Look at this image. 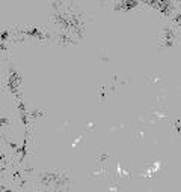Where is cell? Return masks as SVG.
Returning a JSON list of instances; mask_svg holds the SVG:
<instances>
[{
  "mask_svg": "<svg viewBox=\"0 0 181 192\" xmlns=\"http://www.w3.org/2000/svg\"><path fill=\"white\" fill-rule=\"evenodd\" d=\"M20 77L17 75L15 77V80H12V77H11V80H9V89L14 92V93H17V89H18V83H20Z\"/></svg>",
  "mask_w": 181,
  "mask_h": 192,
  "instance_id": "cell-2",
  "label": "cell"
},
{
  "mask_svg": "<svg viewBox=\"0 0 181 192\" xmlns=\"http://www.w3.org/2000/svg\"><path fill=\"white\" fill-rule=\"evenodd\" d=\"M136 5H138V2L127 3V5H118V6H116V9H119V8H133V6H136Z\"/></svg>",
  "mask_w": 181,
  "mask_h": 192,
  "instance_id": "cell-3",
  "label": "cell"
},
{
  "mask_svg": "<svg viewBox=\"0 0 181 192\" xmlns=\"http://www.w3.org/2000/svg\"><path fill=\"white\" fill-rule=\"evenodd\" d=\"M172 42H174V32L166 27V29H165V45H166V47H168V45L171 47Z\"/></svg>",
  "mask_w": 181,
  "mask_h": 192,
  "instance_id": "cell-1",
  "label": "cell"
},
{
  "mask_svg": "<svg viewBox=\"0 0 181 192\" xmlns=\"http://www.w3.org/2000/svg\"><path fill=\"white\" fill-rule=\"evenodd\" d=\"M175 126H177V129H178V134L181 135V123H180V122H177V123H175Z\"/></svg>",
  "mask_w": 181,
  "mask_h": 192,
  "instance_id": "cell-4",
  "label": "cell"
}]
</instances>
